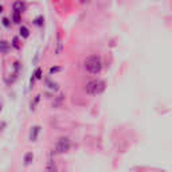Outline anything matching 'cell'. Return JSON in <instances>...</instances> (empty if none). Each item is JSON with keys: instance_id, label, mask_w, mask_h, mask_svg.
I'll list each match as a JSON object with an SVG mask.
<instances>
[{"instance_id": "e0dca14e", "label": "cell", "mask_w": 172, "mask_h": 172, "mask_svg": "<svg viewBox=\"0 0 172 172\" xmlns=\"http://www.w3.org/2000/svg\"><path fill=\"white\" fill-rule=\"evenodd\" d=\"M1 23H3V26H4L5 28H8V27L11 26V22H9L8 18H3V19H1Z\"/></svg>"}, {"instance_id": "277c9868", "label": "cell", "mask_w": 172, "mask_h": 172, "mask_svg": "<svg viewBox=\"0 0 172 172\" xmlns=\"http://www.w3.org/2000/svg\"><path fill=\"white\" fill-rule=\"evenodd\" d=\"M12 8H13V11L22 13L23 11H26V4H24L23 1H20V0H18V1H15L12 4Z\"/></svg>"}, {"instance_id": "ac0fdd59", "label": "cell", "mask_w": 172, "mask_h": 172, "mask_svg": "<svg viewBox=\"0 0 172 172\" xmlns=\"http://www.w3.org/2000/svg\"><path fill=\"white\" fill-rule=\"evenodd\" d=\"M19 67H20V63H19V62H15V63H13V69H15V74H18V73H19Z\"/></svg>"}, {"instance_id": "ba28073f", "label": "cell", "mask_w": 172, "mask_h": 172, "mask_svg": "<svg viewBox=\"0 0 172 172\" xmlns=\"http://www.w3.org/2000/svg\"><path fill=\"white\" fill-rule=\"evenodd\" d=\"M19 32H20V36H22L23 39H27V38L30 36V30H28L26 26H20Z\"/></svg>"}, {"instance_id": "5bb4252c", "label": "cell", "mask_w": 172, "mask_h": 172, "mask_svg": "<svg viewBox=\"0 0 172 172\" xmlns=\"http://www.w3.org/2000/svg\"><path fill=\"white\" fill-rule=\"evenodd\" d=\"M43 73H42V69H40V67H38V69H36L35 70V73H34V75H35V80H42V78H43Z\"/></svg>"}, {"instance_id": "d6986e66", "label": "cell", "mask_w": 172, "mask_h": 172, "mask_svg": "<svg viewBox=\"0 0 172 172\" xmlns=\"http://www.w3.org/2000/svg\"><path fill=\"white\" fill-rule=\"evenodd\" d=\"M92 0H80V3L81 4H88V3H90Z\"/></svg>"}, {"instance_id": "8992f818", "label": "cell", "mask_w": 172, "mask_h": 172, "mask_svg": "<svg viewBox=\"0 0 172 172\" xmlns=\"http://www.w3.org/2000/svg\"><path fill=\"white\" fill-rule=\"evenodd\" d=\"M62 50H63V42H62L61 34L58 32V35H57V50H55V54L59 55V54L62 53Z\"/></svg>"}, {"instance_id": "7a4b0ae2", "label": "cell", "mask_w": 172, "mask_h": 172, "mask_svg": "<svg viewBox=\"0 0 172 172\" xmlns=\"http://www.w3.org/2000/svg\"><path fill=\"white\" fill-rule=\"evenodd\" d=\"M105 88H106V84L102 80H92L86 84L85 90L90 96H98V94H101L105 90Z\"/></svg>"}, {"instance_id": "2e32d148", "label": "cell", "mask_w": 172, "mask_h": 172, "mask_svg": "<svg viewBox=\"0 0 172 172\" xmlns=\"http://www.w3.org/2000/svg\"><path fill=\"white\" fill-rule=\"evenodd\" d=\"M39 100H40V96H36L35 100H34V102H31V109H32V110H34V109H35V106L38 105V102H39Z\"/></svg>"}, {"instance_id": "ffe728a7", "label": "cell", "mask_w": 172, "mask_h": 172, "mask_svg": "<svg viewBox=\"0 0 172 172\" xmlns=\"http://www.w3.org/2000/svg\"><path fill=\"white\" fill-rule=\"evenodd\" d=\"M3 12V5H0V13Z\"/></svg>"}, {"instance_id": "9a60e30c", "label": "cell", "mask_w": 172, "mask_h": 172, "mask_svg": "<svg viewBox=\"0 0 172 172\" xmlns=\"http://www.w3.org/2000/svg\"><path fill=\"white\" fill-rule=\"evenodd\" d=\"M62 70V67L61 66H54V67H50V75H53L55 74V73H59V71Z\"/></svg>"}, {"instance_id": "30bf717a", "label": "cell", "mask_w": 172, "mask_h": 172, "mask_svg": "<svg viewBox=\"0 0 172 172\" xmlns=\"http://www.w3.org/2000/svg\"><path fill=\"white\" fill-rule=\"evenodd\" d=\"M12 20L15 24H19V23L22 22V19H20V12H16V11H13L12 13Z\"/></svg>"}, {"instance_id": "7c38bea8", "label": "cell", "mask_w": 172, "mask_h": 172, "mask_svg": "<svg viewBox=\"0 0 172 172\" xmlns=\"http://www.w3.org/2000/svg\"><path fill=\"white\" fill-rule=\"evenodd\" d=\"M46 171H57V165L54 164L53 160H49V164L46 167Z\"/></svg>"}, {"instance_id": "3957f363", "label": "cell", "mask_w": 172, "mask_h": 172, "mask_svg": "<svg viewBox=\"0 0 172 172\" xmlns=\"http://www.w3.org/2000/svg\"><path fill=\"white\" fill-rule=\"evenodd\" d=\"M70 149V140L67 137H61L55 145V152L57 153H66Z\"/></svg>"}, {"instance_id": "5b68a950", "label": "cell", "mask_w": 172, "mask_h": 172, "mask_svg": "<svg viewBox=\"0 0 172 172\" xmlns=\"http://www.w3.org/2000/svg\"><path fill=\"white\" fill-rule=\"evenodd\" d=\"M40 132V126H32L31 128V132H30V141H36V139H38V135Z\"/></svg>"}, {"instance_id": "6da1fadb", "label": "cell", "mask_w": 172, "mask_h": 172, "mask_svg": "<svg viewBox=\"0 0 172 172\" xmlns=\"http://www.w3.org/2000/svg\"><path fill=\"white\" fill-rule=\"evenodd\" d=\"M85 69L88 73L90 74L96 75V74H100V71L102 69V62H101V58L98 55H90L85 59Z\"/></svg>"}, {"instance_id": "44dd1931", "label": "cell", "mask_w": 172, "mask_h": 172, "mask_svg": "<svg viewBox=\"0 0 172 172\" xmlns=\"http://www.w3.org/2000/svg\"><path fill=\"white\" fill-rule=\"evenodd\" d=\"M0 110H1V105H0Z\"/></svg>"}, {"instance_id": "52a82bcc", "label": "cell", "mask_w": 172, "mask_h": 172, "mask_svg": "<svg viewBox=\"0 0 172 172\" xmlns=\"http://www.w3.org/2000/svg\"><path fill=\"white\" fill-rule=\"evenodd\" d=\"M9 43L8 42H5V40H1L0 42V53H3V54H7L9 51Z\"/></svg>"}, {"instance_id": "4fadbf2b", "label": "cell", "mask_w": 172, "mask_h": 172, "mask_svg": "<svg viewBox=\"0 0 172 172\" xmlns=\"http://www.w3.org/2000/svg\"><path fill=\"white\" fill-rule=\"evenodd\" d=\"M43 22H44L43 16H38V18L34 20V24H35V26H38V27H42V26H43Z\"/></svg>"}, {"instance_id": "8fae6325", "label": "cell", "mask_w": 172, "mask_h": 172, "mask_svg": "<svg viewBox=\"0 0 172 172\" xmlns=\"http://www.w3.org/2000/svg\"><path fill=\"white\" fill-rule=\"evenodd\" d=\"M11 46H12L13 49L20 50V43H19V38H18V36L12 38V43H11Z\"/></svg>"}, {"instance_id": "9c48e42d", "label": "cell", "mask_w": 172, "mask_h": 172, "mask_svg": "<svg viewBox=\"0 0 172 172\" xmlns=\"http://www.w3.org/2000/svg\"><path fill=\"white\" fill-rule=\"evenodd\" d=\"M32 160H34V153L32 152H27L24 155V165H30L32 163Z\"/></svg>"}]
</instances>
